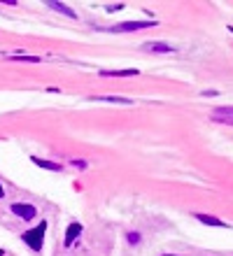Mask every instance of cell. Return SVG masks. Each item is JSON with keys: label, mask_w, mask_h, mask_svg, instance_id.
I'll return each instance as SVG.
<instances>
[{"label": "cell", "mask_w": 233, "mask_h": 256, "mask_svg": "<svg viewBox=\"0 0 233 256\" xmlns=\"http://www.w3.org/2000/svg\"><path fill=\"white\" fill-rule=\"evenodd\" d=\"M45 233H47V222H40L35 228H28L26 233H21V240H24V244H28V250L40 254L42 244H45Z\"/></svg>", "instance_id": "obj_1"}, {"label": "cell", "mask_w": 233, "mask_h": 256, "mask_svg": "<svg viewBox=\"0 0 233 256\" xmlns=\"http://www.w3.org/2000/svg\"><path fill=\"white\" fill-rule=\"evenodd\" d=\"M10 212H12L17 219L28 222V224L38 219V208L31 205V202H12V205H10Z\"/></svg>", "instance_id": "obj_2"}, {"label": "cell", "mask_w": 233, "mask_h": 256, "mask_svg": "<svg viewBox=\"0 0 233 256\" xmlns=\"http://www.w3.org/2000/svg\"><path fill=\"white\" fill-rule=\"evenodd\" d=\"M159 26V21H126L110 28V33H133V30H145V28Z\"/></svg>", "instance_id": "obj_3"}, {"label": "cell", "mask_w": 233, "mask_h": 256, "mask_svg": "<svg viewBox=\"0 0 233 256\" xmlns=\"http://www.w3.org/2000/svg\"><path fill=\"white\" fill-rule=\"evenodd\" d=\"M210 119L217 124H224V126H233V108L226 105V108H217L210 112Z\"/></svg>", "instance_id": "obj_4"}, {"label": "cell", "mask_w": 233, "mask_h": 256, "mask_svg": "<svg viewBox=\"0 0 233 256\" xmlns=\"http://www.w3.org/2000/svg\"><path fill=\"white\" fill-rule=\"evenodd\" d=\"M196 219H198L200 224H205V226H217V228H231V224L226 222H221L219 216H214V214H203V212H196Z\"/></svg>", "instance_id": "obj_5"}, {"label": "cell", "mask_w": 233, "mask_h": 256, "mask_svg": "<svg viewBox=\"0 0 233 256\" xmlns=\"http://www.w3.org/2000/svg\"><path fill=\"white\" fill-rule=\"evenodd\" d=\"M142 49H145V52H159V54H170V52H175L168 42H145Z\"/></svg>", "instance_id": "obj_6"}, {"label": "cell", "mask_w": 233, "mask_h": 256, "mask_svg": "<svg viewBox=\"0 0 233 256\" xmlns=\"http://www.w3.org/2000/svg\"><path fill=\"white\" fill-rule=\"evenodd\" d=\"M31 161H33L38 168L52 170V172H61V170H63V166H61V163H54V161H49V158H40V156H33Z\"/></svg>", "instance_id": "obj_7"}, {"label": "cell", "mask_w": 233, "mask_h": 256, "mask_svg": "<svg viewBox=\"0 0 233 256\" xmlns=\"http://www.w3.org/2000/svg\"><path fill=\"white\" fill-rule=\"evenodd\" d=\"M100 77H138L140 70H100Z\"/></svg>", "instance_id": "obj_8"}, {"label": "cell", "mask_w": 233, "mask_h": 256, "mask_svg": "<svg viewBox=\"0 0 233 256\" xmlns=\"http://www.w3.org/2000/svg\"><path fill=\"white\" fill-rule=\"evenodd\" d=\"M47 7L49 10H56L59 14H66V16H70V19H77V12H73V7H68V5H63V2H47Z\"/></svg>", "instance_id": "obj_9"}, {"label": "cell", "mask_w": 233, "mask_h": 256, "mask_svg": "<svg viewBox=\"0 0 233 256\" xmlns=\"http://www.w3.org/2000/svg\"><path fill=\"white\" fill-rule=\"evenodd\" d=\"M80 233H82L80 224H70V228H68V233H66V244H73L75 240L80 238Z\"/></svg>", "instance_id": "obj_10"}, {"label": "cell", "mask_w": 233, "mask_h": 256, "mask_svg": "<svg viewBox=\"0 0 233 256\" xmlns=\"http://www.w3.org/2000/svg\"><path fill=\"white\" fill-rule=\"evenodd\" d=\"M91 100H103V102H131V98H121V96H93Z\"/></svg>", "instance_id": "obj_11"}, {"label": "cell", "mask_w": 233, "mask_h": 256, "mask_svg": "<svg viewBox=\"0 0 233 256\" xmlns=\"http://www.w3.org/2000/svg\"><path fill=\"white\" fill-rule=\"evenodd\" d=\"M10 61H19V63H40L42 58H40V56H24V54H17V56H10Z\"/></svg>", "instance_id": "obj_12"}, {"label": "cell", "mask_w": 233, "mask_h": 256, "mask_svg": "<svg viewBox=\"0 0 233 256\" xmlns=\"http://www.w3.org/2000/svg\"><path fill=\"white\" fill-rule=\"evenodd\" d=\"M126 242L131 244V247H135V244L142 242V236H140V233H133V230H131V233H126Z\"/></svg>", "instance_id": "obj_13"}, {"label": "cell", "mask_w": 233, "mask_h": 256, "mask_svg": "<svg viewBox=\"0 0 233 256\" xmlns=\"http://www.w3.org/2000/svg\"><path fill=\"white\" fill-rule=\"evenodd\" d=\"M73 166H75L77 170H87V168H89V163H87V161H82V158H75Z\"/></svg>", "instance_id": "obj_14"}, {"label": "cell", "mask_w": 233, "mask_h": 256, "mask_svg": "<svg viewBox=\"0 0 233 256\" xmlns=\"http://www.w3.org/2000/svg\"><path fill=\"white\" fill-rule=\"evenodd\" d=\"M0 198H5V189H3V184H0Z\"/></svg>", "instance_id": "obj_15"}, {"label": "cell", "mask_w": 233, "mask_h": 256, "mask_svg": "<svg viewBox=\"0 0 233 256\" xmlns=\"http://www.w3.org/2000/svg\"><path fill=\"white\" fill-rule=\"evenodd\" d=\"M161 256H180V254H161Z\"/></svg>", "instance_id": "obj_16"}, {"label": "cell", "mask_w": 233, "mask_h": 256, "mask_svg": "<svg viewBox=\"0 0 233 256\" xmlns=\"http://www.w3.org/2000/svg\"><path fill=\"white\" fill-rule=\"evenodd\" d=\"M0 256H5V252H3V250H0Z\"/></svg>", "instance_id": "obj_17"}]
</instances>
